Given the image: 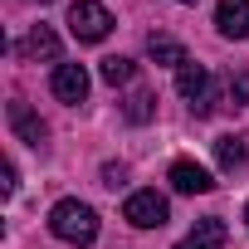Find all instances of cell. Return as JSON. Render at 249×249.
Listing matches in <instances>:
<instances>
[{
    "label": "cell",
    "mask_w": 249,
    "mask_h": 249,
    "mask_svg": "<svg viewBox=\"0 0 249 249\" xmlns=\"http://www.w3.org/2000/svg\"><path fill=\"white\" fill-rule=\"evenodd\" d=\"M54 98L83 103V98H88V69H83V64H59V69H54Z\"/></svg>",
    "instance_id": "cell-6"
},
{
    "label": "cell",
    "mask_w": 249,
    "mask_h": 249,
    "mask_svg": "<svg viewBox=\"0 0 249 249\" xmlns=\"http://www.w3.org/2000/svg\"><path fill=\"white\" fill-rule=\"evenodd\" d=\"M132 73H137V64L132 59H122V54H112V59H103V83H132Z\"/></svg>",
    "instance_id": "cell-13"
},
{
    "label": "cell",
    "mask_w": 249,
    "mask_h": 249,
    "mask_svg": "<svg viewBox=\"0 0 249 249\" xmlns=\"http://www.w3.org/2000/svg\"><path fill=\"white\" fill-rule=\"evenodd\" d=\"M176 5H196V0H176Z\"/></svg>",
    "instance_id": "cell-17"
},
{
    "label": "cell",
    "mask_w": 249,
    "mask_h": 249,
    "mask_svg": "<svg viewBox=\"0 0 249 249\" xmlns=\"http://www.w3.org/2000/svg\"><path fill=\"white\" fill-rule=\"evenodd\" d=\"M152 103H157L152 93H132L122 112H127V122H147V117H152Z\"/></svg>",
    "instance_id": "cell-14"
},
{
    "label": "cell",
    "mask_w": 249,
    "mask_h": 249,
    "mask_svg": "<svg viewBox=\"0 0 249 249\" xmlns=\"http://www.w3.org/2000/svg\"><path fill=\"white\" fill-rule=\"evenodd\" d=\"M166 215H171V205H166V196H157V191H132L127 205H122V220L137 225V230H161Z\"/></svg>",
    "instance_id": "cell-3"
},
{
    "label": "cell",
    "mask_w": 249,
    "mask_h": 249,
    "mask_svg": "<svg viewBox=\"0 0 249 249\" xmlns=\"http://www.w3.org/2000/svg\"><path fill=\"white\" fill-rule=\"evenodd\" d=\"M230 98H234V103H249V69H239V73L230 78Z\"/></svg>",
    "instance_id": "cell-15"
},
{
    "label": "cell",
    "mask_w": 249,
    "mask_h": 249,
    "mask_svg": "<svg viewBox=\"0 0 249 249\" xmlns=\"http://www.w3.org/2000/svg\"><path fill=\"white\" fill-rule=\"evenodd\" d=\"M122 176H127L122 166H103V186H112V191H117V186H122Z\"/></svg>",
    "instance_id": "cell-16"
},
{
    "label": "cell",
    "mask_w": 249,
    "mask_h": 249,
    "mask_svg": "<svg viewBox=\"0 0 249 249\" xmlns=\"http://www.w3.org/2000/svg\"><path fill=\"white\" fill-rule=\"evenodd\" d=\"M147 54H152L157 64H171V69H186V64H191V59H186V44L171 39V35H152V39H147Z\"/></svg>",
    "instance_id": "cell-11"
},
{
    "label": "cell",
    "mask_w": 249,
    "mask_h": 249,
    "mask_svg": "<svg viewBox=\"0 0 249 249\" xmlns=\"http://www.w3.org/2000/svg\"><path fill=\"white\" fill-rule=\"evenodd\" d=\"M107 30H112V15L103 5H93V0H73L69 5V35L78 44H98V39H107Z\"/></svg>",
    "instance_id": "cell-2"
},
{
    "label": "cell",
    "mask_w": 249,
    "mask_h": 249,
    "mask_svg": "<svg viewBox=\"0 0 249 249\" xmlns=\"http://www.w3.org/2000/svg\"><path fill=\"white\" fill-rule=\"evenodd\" d=\"M176 249H225V220H220V215L196 220V230H191Z\"/></svg>",
    "instance_id": "cell-8"
},
{
    "label": "cell",
    "mask_w": 249,
    "mask_h": 249,
    "mask_svg": "<svg viewBox=\"0 0 249 249\" xmlns=\"http://www.w3.org/2000/svg\"><path fill=\"white\" fill-rule=\"evenodd\" d=\"M171 186H176L181 196H205V191H215L210 171L196 166V161H171Z\"/></svg>",
    "instance_id": "cell-7"
},
{
    "label": "cell",
    "mask_w": 249,
    "mask_h": 249,
    "mask_svg": "<svg viewBox=\"0 0 249 249\" xmlns=\"http://www.w3.org/2000/svg\"><path fill=\"white\" fill-rule=\"evenodd\" d=\"M10 127L20 132V142H30V147H44V137H49V127L25 107V103H10Z\"/></svg>",
    "instance_id": "cell-10"
},
{
    "label": "cell",
    "mask_w": 249,
    "mask_h": 249,
    "mask_svg": "<svg viewBox=\"0 0 249 249\" xmlns=\"http://www.w3.org/2000/svg\"><path fill=\"white\" fill-rule=\"evenodd\" d=\"M49 230L64 239V244H93L98 239V210L83 205V200H59L49 210Z\"/></svg>",
    "instance_id": "cell-1"
},
{
    "label": "cell",
    "mask_w": 249,
    "mask_h": 249,
    "mask_svg": "<svg viewBox=\"0 0 249 249\" xmlns=\"http://www.w3.org/2000/svg\"><path fill=\"white\" fill-rule=\"evenodd\" d=\"M215 30L225 39H244L249 35V0H220L215 5Z\"/></svg>",
    "instance_id": "cell-5"
},
{
    "label": "cell",
    "mask_w": 249,
    "mask_h": 249,
    "mask_svg": "<svg viewBox=\"0 0 249 249\" xmlns=\"http://www.w3.org/2000/svg\"><path fill=\"white\" fill-rule=\"evenodd\" d=\"M176 88H181V98H186L196 112H210V107H215V103H210V69L186 64V69L176 73Z\"/></svg>",
    "instance_id": "cell-4"
},
{
    "label": "cell",
    "mask_w": 249,
    "mask_h": 249,
    "mask_svg": "<svg viewBox=\"0 0 249 249\" xmlns=\"http://www.w3.org/2000/svg\"><path fill=\"white\" fill-rule=\"evenodd\" d=\"M244 225H249V205H244Z\"/></svg>",
    "instance_id": "cell-18"
},
{
    "label": "cell",
    "mask_w": 249,
    "mask_h": 249,
    "mask_svg": "<svg viewBox=\"0 0 249 249\" xmlns=\"http://www.w3.org/2000/svg\"><path fill=\"white\" fill-rule=\"evenodd\" d=\"M20 54H25V59H44V64H54V59H59V35H54L49 25H35V30L20 39Z\"/></svg>",
    "instance_id": "cell-9"
},
{
    "label": "cell",
    "mask_w": 249,
    "mask_h": 249,
    "mask_svg": "<svg viewBox=\"0 0 249 249\" xmlns=\"http://www.w3.org/2000/svg\"><path fill=\"white\" fill-rule=\"evenodd\" d=\"M215 161H220L225 171H239V166L249 161V142H244V137H220V142H215Z\"/></svg>",
    "instance_id": "cell-12"
}]
</instances>
